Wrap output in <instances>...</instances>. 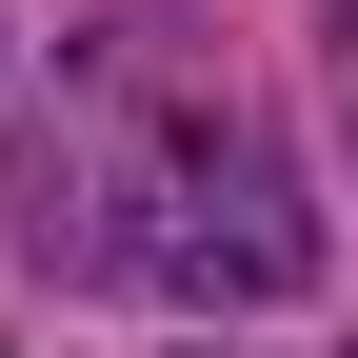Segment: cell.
Wrapping results in <instances>:
<instances>
[{
    "label": "cell",
    "mask_w": 358,
    "mask_h": 358,
    "mask_svg": "<svg viewBox=\"0 0 358 358\" xmlns=\"http://www.w3.org/2000/svg\"><path fill=\"white\" fill-rule=\"evenodd\" d=\"M338 80H358V0H338Z\"/></svg>",
    "instance_id": "7a4b0ae2"
},
{
    "label": "cell",
    "mask_w": 358,
    "mask_h": 358,
    "mask_svg": "<svg viewBox=\"0 0 358 358\" xmlns=\"http://www.w3.org/2000/svg\"><path fill=\"white\" fill-rule=\"evenodd\" d=\"M20 239L80 279H140V299H299L319 279V199H299L279 120L239 100V60L179 0H120L60 40V100L20 120Z\"/></svg>",
    "instance_id": "6da1fadb"
}]
</instances>
